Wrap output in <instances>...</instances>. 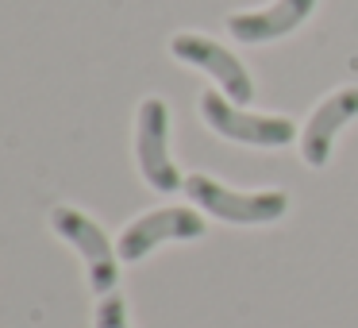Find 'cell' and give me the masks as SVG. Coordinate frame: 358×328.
Here are the masks:
<instances>
[{
  "label": "cell",
  "instance_id": "cell-1",
  "mask_svg": "<svg viewBox=\"0 0 358 328\" xmlns=\"http://www.w3.org/2000/svg\"><path fill=\"white\" fill-rule=\"evenodd\" d=\"M185 193L201 205L208 217L227 220V224H273L289 212V197L281 189H258V193H239V189L220 186L208 174L185 178Z\"/></svg>",
  "mask_w": 358,
  "mask_h": 328
},
{
  "label": "cell",
  "instance_id": "cell-2",
  "mask_svg": "<svg viewBox=\"0 0 358 328\" xmlns=\"http://www.w3.org/2000/svg\"><path fill=\"white\" fill-rule=\"evenodd\" d=\"M135 155H139V170L150 189L158 193H178L181 182L178 166L170 163V109L158 97H147L135 120Z\"/></svg>",
  "mask_w": 358,
  "mask_h": 328
},
{
  "label": "cell",
  "instance_id": "cell-3",
  "mask_svg": "<svg viewBox=\"0 0 358 328\" xmlns=\"http://www.w3.org/2000/svg\"><path fill=\"white\" fill-rule=\"evenodd\" d=\"M50 224H55V232L62 235L66 243H73V247L81 251V259H85L89 266V282H93L96 297L104 294H116V282H120V266H116V251H112L108 235H104V228L96 224V220H89L85 212L70 209V205H58L55 212H50Z\"/></svg>",
  "mask_w": 358,
  "mask_h": 328
},
{
  "label": "cell",
  "instance_id": "cell-4",
  "mask_svg": "<svg viewBox=\"0 0 358 328\" xmlns=\"http://www.w3.org/2000/svg\"><path fill=\"white\" fill-rule=\"evenodd\" d=\"M201 112L208 120V128L224 139L247 143V147H289L296 135L293 120L281 116H255V112H243L227 101L224 93H204L201 97Z\"/></svg>",
  "mask_w": 358,
  "mask_h": 328
},
{
  "label": "cell",
  "instance_id": "cell-5",
  "mask_svg": "<svg viewBox=\"0 0 358 328\" xmlns=\"http://www.w3.org/2000/svg\"><path fill=\"white\" fill-rule=\"evenodd\" d=\"M170 50H173V58H181L185 66L208 74V78L224 89L227 101H250V97H255L250 70L227 47H220L216 39H208V35H193V32H181V35H173Z\"/></svg>",
  "mask_w": 358,
  "mask_h": 328
},
{
  "label": "cell",
  "instance_id": "cell-6",
  "mask_svg": "<svg viewBox=\"0 0 358 328\" xmlns=\"http://www.w3.org/2000/svg\"><path fill=\"white\" fill-rule=\"evenodd\" d=\"M201 235H204V220L193 209L170 205V209H155L147 217L131 220L116 243V255L124 263H139V259H147L166 240H201Z\"/></svg>",
  "mask_w": 358,
  "mask_h": 328
},
{
  "label": "cell",
  "instance_id": "cell-7",
  "mask_svg": "<svg viewBox=\"0 0 358 328\" xmlns=\"http://www.w3.org/2000/svg\"><path fill=\"white\" fill-rule=\"evenodd\" d=\"M358 116V89L347 86V89H335L327 101H320V109L308 116V124H304L301 132V155L308 166H327V158H331V143L335 135H339V128L347 124V120Z\"/></svg>",
  "mask_w": 358,
  "mask_h": 328
},
{
  "label": "cell",
  "instance_id": "cell-8",
  "mask_svg": "<svg viewBox=\"0 0 358 328\" xmlns=\"http://www.w3.org/2000/svg\"><path fill=\"white\" fill-rule=\"evenodd\" d=\"M320 0H273L270 8H258V12H239V16L227 20V32L231 39L239 43H273V39H285L289 32L304 24L312 16Z\"/></svg>",
  "mask_w": 358,
  "mask_h": 328
},
{
  "label": "cell",
  "instance_id": "cell-9",
  "mask_svg": "<svg viewBox=\"0 0 358 328\" xmlns=\"http://www.w3.org/2000/svg\"><path fill=\"white\" fill-rule=\"evenodd\" d=\"M96 328H127V305L120 294H104L96 305Z\"/></svg>",
  "mask_w": 358,
  "mask_h": 328
}]
</instances>
